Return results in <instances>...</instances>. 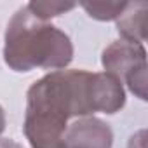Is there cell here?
<instances>
[{
  "label": "cell",
  "instance_id": "cell-5",
  "mask_svg": "<svg viewBox=\"0 0 148 148\" xmlns=\"http://www.w3.org/2000/svg\"><path fill=\"white\" fill-rule=\"evenodd\" d=\"M91 106L92 112H101L106 115H113L120 112L125 105V91L120 80L106 71L91 73Z\"/></svg>",
  "mask_w": 148,
  "mask_h": 148
},
{
  "label": "cell",
  "instance_id": "cell-2",
  "mask_svg": "<svg viewBox=\"0 0 148 148\" xmlns=\"http://www.w3.org/2000/svg\"><path fill=\"white\" fill-rule=\"evenodd\" d=\"M71 59L73 44L64 32L33 16L26 5L16 11L4 35V61L11 70H63Z\"/></svg>",
  "mask_w": 148,
  "mask_h": 148
},
{
  "label": "cell",
  "instance_id": "cell-7",
  "mask_svg": "<svg viewBox=\"0 0 148 148\" xmlns=\"http://www.w3.org/2000/svg\"><path fill=\"white\" fill-rule=\"evenodd\" d=\"M80 5L98 21H115L125 7V2H80Z\"/></svg>",
  "mask_w": 148,
  "mask_h": 148
},
{
  "label": "cell",
  "instance_id": "cell-6",
  "mask_svg": "<svg viewBox=\"0 0 148 148\" xmlns=\"http://www.w3.org/2000/svg\"><path fill=\"white\" fill-rule=\"evenodd\" d=\"M146 14L148 4L146 2H125L117 21V30L124 40L139 42L146 40Z\"/></svg>",
  "mask_w": 148,
  "mask_h": 148
},
{
  "label": "cell",
  "instance_id": "cell-4",
  "mask_svg": "<svg viewBox=\"0 0 148 148\" xmlns=\"http://www.w3.org/2000/svg\"><path fill=\"white\" fill-rule=\"evenodd\" d=\"M63 141L70 148H112L113 132L98 117H80L66 127Z\"/></svg>",
  "mask_w": 148,
  "mask_h": 148
},
{
  "label": "cell",
  "instance_id": "cell-10",
  "mask_svg": "<svg viewBox=\"0 0 148 148\" xmlns=\"http://www.w3.org/2000/svg\"><path fill=\"white\" fill-rule=\"evenodd\" d=\"M0 148H23L19 143H16L14 139H9V138H2L0 139Z\"/></svg>",
  "mask_w": 148,
  "mask_h": 148
},
{
  "label": "cell",
  "instance_id": "cell-1",
  "mask_svg": "<svg viewBox=\"0 0 148 148\" xmlns=\"http://www.w3.org/2000/svg\"><path fill=\"white\" fill-rule=\"evenodd\" d=\"M89 77L86 70H56L28 89L23 131L32 148L59 143L70 119L92 115Z\"/></svg>",
  "mask_w": 148,
  "mask_h": 148
},
{
  "label": "cell",
  "instance_id": "cell-12",
  "mask_svg": "<svg viewBox=\"0 0 148 148\" xmlns=\"http://www.w3.org/2000/svg\"><path fill=\"white\" fill-rule=\"evenodd\" d=\"M49 148H70V146H66V145H64V141L61 139L59 143H56V145H52V146H49Z\"/></svg>",
  "mask_w": 148,
  "mask_h": 148
},
{
  "label": "cell",
  "instance_id": "cell-9",
  "mask_svg": "<svg viewBox=\"0 0 148 148\" xmlns=\"http://www.w3.org/2000/svg\"><path fill=\"white\" fill-rule=\"evenodd\" d=\"M145 136H146V132H145V131H139V132H136L134 136H131L127 148H146Z\"/></svg>",
  "mask_w": 148,
  "mask_h": 148
},
{
  "label": "cell",
  "instance_id": "cell-8",
  "mask_svg": "<svg viewBox=\"0 0 148 148\" xmlns=\"http://www.w3.org/2000/svg\"><path fill=\"white\" fill-rule=\"evenodd\" d=\"M26 7L33 16H37L42 21H47L51 18H56L59 14L71 11L75 7V4H71V2H68V4L66 2H37V0H33Z\"/></svg>",
  "mask_w": 148,
  "mask_h": 148
},
{
  "label": "cell",
  "instance_id": "cell-3",
  "mask_svg": "<svg viewBox=\"0 0 148 148\" xmlns=\"http://www.w3.org/2000/svg\"><path fill=\"white\" fill-rule=\"evenodd\" d=\"M101 63L106 73L113 75L120 84H127L129 91L146 101V51L139 42L115 40L101 54Z\"/></svg>",
  "mask_w": 148,
  "mask_h": 148
},
{
  "label": "cell",
  "instance_id": "cell-11",
  "mask_svg": "<svg viewBox=\"0 0 148 148\" xmlns=\"http://www.w3.org/2000/svg\"><path fill=\"white\" fill-rule=\"evenodd\" d=\"M4 129H5V113H4V108L0 106V134L4 132Z\"/></svg>",
  "mask_w": 148,
  "mask_h": 148
}]
</instances>
